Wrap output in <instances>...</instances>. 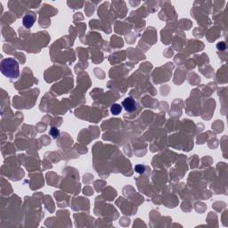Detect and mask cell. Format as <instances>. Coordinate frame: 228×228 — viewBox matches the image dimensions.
Listing matches in <instances>:
<instances>
[{
    "mask_svg": "<svg viewBox=\"0 0 228 228\" xmlns=\"http://www.w3.org/2000/svg\"><path fill=\"white\" fill-rule=\"evenodd\" d=\"M121 110H122V107L119 104H114L111 106V112L113 115H118V114H120Z\"/></svg>",
    "mask_w": 228,
    "mask_h": 228,
    "instance_id": "4",
    "label": "cell"
},
{
    "mask_svg": "<svg viewBox=\"0 0 228 228\" xmlns=\"http://www.w3.org/2000/svg\"><path fill=\"white\" fill-rule=\"evenodd\" d=\"M217 48H218V50L224 51V50H225L226 46H225V44L224 42H220V43H218V44L217 45Z\"/></svg>",
    "mask_w": 228,
    "mask_h": 228,
    "instance_id": "7",
    "label": "cell"
},
{
    "mask_svg": "<svg viewBox=\"0 0 228 228\" xmlns=\"http://www.w3.org/2000/svg\"><path fill=\"white\" fill-rule=\"evenodd\" d=\"M1 73L9 79H17L19 77V64L13 58H6L2 60L0 64Z\"/></svg>",
    "mask_w": 228,
    "mask_h": 228,
    "instance_id": "1",
    "label": "cell"
},
{
    "mask_svg": "<svg viewBox=\"0 0 228 228\" xmlns=\"http://www.w3.org/2000/svg\"><path fill=\"white\" fill-rule=\"evenodd\" d=\"M135 169H136V171L137 173H144V171L145 169V167L142 166V165H137V166H136Z\"/></svg>",
    "mask_w": 228,
    "mask_h": 228,
    "instance_id": "6",
    "label": "cell"
},
{
    "mask_svg": "<svg viewBox=\"0 0 228 228\" xmlns=\"http://www.w3.org/2000/svg\"><path fill=\"white\" fill-rule=\"evenodd\" d=\"M35 22H36V15L33 13H27L22 19V24L27 28H31L34 25Z\"/></svg>",
    "mask_w": 228,
    "mask_h": 228,
    "instance_id": "3",
    "label": "cell"
},
{
    "mask_svg": "<svg viewBox=\"0 0 228 228\" xmlns=\"http://www.w3.org/2000/svg\"><path fill=\"white\" fill-rule=\"evenodd\" d=\"M122 107L127 112H133L137 109V104L136 100L132 97H127L122 102Z\"/></svg>",
    "mask_w": 228,
    "mask_h": 228,
    "instance_id": "2",
    "label": "cell"
},
{
    "mask_svg": "<svg viewBox=\"0 0 228 228\" xmlns=\"http://www.w3.org/2000/svg\"><path fill=\"white\" fill-rule=\"evenodd\" d=\"M50 135L54 137V138H57L59 136H60V131L57 129L56 127H52L50 129Z\"/></svg>",
    "mask_w": 228,
    "mask_h": 228,
    "instance_id": "5",
    "label": "cell"
}]
</instances>
